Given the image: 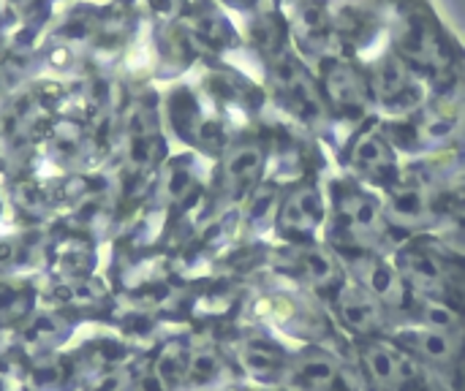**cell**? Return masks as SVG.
<instances>
[{
  "label": "cell",
  "mask_w": 465,
  "mask_h": 391,
  "mask_svg": "<svg viewBox=\"0 0 465 391\" xmlns=\"http://www.w3.org/2000/svg\"><path fill=\"white\" fill-rule=\"evenodd\" d=\"M234 359H237L240 370L248 378H253L256 384L278 386L286 378L292 354L281 343H275L270 335L251 332V335H242L234 343Z\"/></svg>",
  "instance_id": "cell-6"
},
{
  "label": "cell",
  "mask_w": 465,
  "mask_h": 391,
  "mask_svg": "<svg viewBox=\"0 0 465 391\" xmlns=\"http://www.w3.org/2000/svg\"><path fill=\"white\" fill-rule=\"evenodd\" d=\"M19 253H22V248L16 239H0V264H16Z\"/></svg>",
  "instance_id": "cell-21"
},
{
  "label": "cell",
  "mask_w": 465,
  "mask_h": 391,
  "mask_svg": "<svg viewBox=\"0 0 465 391\" xmlns=\"http://www.w3.org/2000/svg\"><path fill=\"white\" fill-rule=\"evenodd\" d=\"M376 90L384 101H392L398 98L401 93L409 90V73H406V65L395 57L384 60V65L379 68V76H376Z\"/></svg>",
  "instance_id": "cell-19"
},
{
  "label": "cell",
  "mask_w": 465,
  "mask_h": 391,
  "mask_svg": "<svg viewBox=\"0 0 465 391\" xmlns=\"http://www.w3.org/2000/svg\"><path fill=\"white\" fill-rule=\"evenodd\" d=\"M262 166H264V152L259 147L245 144V147L232 150L223 163V188L229 191V196L240 199L251 193L262 174Z\"/></svg>",
  "instance_id": "cell-13"
},
{
  "label": "cell",
  "mask_w": 465,
  "mask_h": 391,
  "mask_svg": "<svg viewBox=\"0 0 465 391\" xmlns=\"http://www.w3.org/2000/svg\"><path fill=\"white\" fill-rule=\"evenodd\" d=\"M74 373H76L74 362L68 365L63 357H52V351L41 354V359L33 367V386L38 391H63L74 378Z\"/></svg>",
  "instance_id": "cell-16"
},
{
  "label": "cell",
  "mask_w": 465,
  "mask_h": 391,
  "mask_svg": "<svg viewBox=\"0 0 465 391\" xmlns=\"http://www.w3.org/2000/svg\"><path fill=\"white\" fill-rule=\"evenodd\" d=\"M322 218H324V201L313 185H305V188H297L294 193H289V199L281 207L278 223H281L283 237L302 245V242H311Z\"/></svg>",
  "instance_id": "cell-9"
},
{
  "label": "cell",
  "mask_w": 465,
  "mask_h": 391,
  "mask_svg": "<svg viewBox=\"0 0 465 391\" xmlns=\"http://www.w3.org/2000/svg\"><path fill=\"white\" fill-rule=\"evenodd\" d=\"M390 340L398 343L403 351H409L436 378H441L444 384L450 381L455 386L458 367H460V329H439V327L409 321L406 327L395 329Z\"/></svg>",
  "instance_id": "cell-1"
},
{
  "label": "cell",
  "mask_w": 465,
  "mask_h": 391,
  "mask_svg": "<svg viewBox=\"0 0 465 391\" xmlns=\"http://www.w3.org/2000/svg\"><path fill=\"white\" fill-rule=\"evenodd\" d=\"M289 272L302 280L305 286H311L319 294H332L343 286V275H341V264L332 253L322 250V248H297L289 256Z\"/></svg>",
  "instance_id": "cell-10"
},
{
  "label": "cell",
  "mask_w": 465,
  "mask_h": 391,
  "mask_svg": "<svg viewBox=\"0 0 465 391\" xmlns=\"http://www.w3.org/2000/svg\"><path fill=\"white\" fill-rule=\"evenodd\" d=\"M387 220L403 229H420L433 220V199L420 182H401L390 191Z\"/></svg>",
  "instance_id": "cell-11"
},
{
  "label": "cell",
  "mask_w": 465,
  "mask_h": 391,
  "mask_svg": "<svg viewBox=\"0 0 465 391\" xmlns=\"http://www.w3.org/2000/svg\"><path fill=\"white\" fill-rule=\"evenodd\" d=\"M153 5L158 8V14H161V16H172V14H174V8H177V3H174V0H153Z\"/></svg>",
  "instance_id": "cell-22"
},
{
  "label": "cell",
  "mask_w": 465,
  "mask_h": 391,
  "mask_svg": "<svg viewBox=\"0 0 465 391\" xmlns=\"http://www.w3.org/2000/svg\"><path fill=\"white\" fill-rule=\"evenodd\" d=\"M346 259H349V264L354 269V278H357L354 286H360L373 299H379L390 313L392 310L403 313L409 308L411 291H409V286L403 283V278L398 275V269L392 264H384L381 259H373L365 250H351Z\"/></svg>",
  "instance_id": "cell-5"
},
{
  "label": "cell",
  "mask_w": 465,
  "mask_h": 391,
  "mask_svg": "<svg viewBox=\"0 0 465 391\" xmlns=\"http://www.w3.org/2000/svg\"><path fill=\"white\" fill-rule=\"evenodd\" d=\"M351 163L362 177H371L376 182L395 180V155L379 133H362L357 139L351 150Z\"/></svg>",
  "instance_id": "cell-12"
},
{
  "label": "cell",
  "mask_w": 465,
  "mask_h": 391,
  "mask_svg": "<svg viewBox=\"0 0 465 391\" xmlns=\"http://www.w3.org/2000/svg\"><path fill=\"white\" fill-rule=\"evenodd\" d=\"M332 305H335V318L338 324L351 332L354 337L360 340H368V337H381L387 335L395 324H392V313L379 302L373 299L368 291H362L360 286H341L332 297Z\"/></svg>",
  "instance_id": "cell-4"
},
{
  "label": "cell",
  "mask_w": 465,
  "mask_h": 391,
  "mask_svg": "<svg viewBox=\"0 0 465 391\" xmlns=\"http://www.w3.org/2000/svg\"><path fill=\"white\" fill-rule=\"evenodd\" d=\"M335 212H338V220H341L343 231L349 234V239L362 242V250L371 242V237L384 231V220H387L384 210L379 207V201L373 196H368L360 188L338 185L335 188Z\"/></svg>",
  "instance_id": "cell-7"
},
{
  "label": "cell",
  "mask_w": 465,
  "mask_h": 391,
  "mask_svg": "<svg viewBox=\"0 0 465 391\" xmlns=\"http://www.w3.org/2000/svg\"><path fill=\"white\" fill-rule=\"evenodd\" d=\"M395 269L411 294L428 297V299H441L450 305L458 302V297L452 294L458 288V278L452 275V264L447 261V256L411 242L398 253Z\"/></svg>",
  "instance_id": "cell-3"
},
{
  "label": "cell",
  "mask_w": 465,
  "mask_h": 391,
  "mask_svg": "<svg viewBox=\"0 0 465 391\" xmlns=\"http://www.w3.org/2000/svg\"><path fill=\"white\" fill-rule=\"evenodd\" d=\"M106 294H104V288L98 286V280L93 283V280H74L65 291H63V302L65 305H76V308H93L95 302H101Z\"/></svg>",
  "instance_id": "cell-20"
},
{
  "label": "cell",
  "mask_w": 465,
  "mask_h": 391,
  "mask_svg": "<svg viewBox=\"0 0 465 391\" xmlns=\"http://www.w3.org/2000/svg\"><path fill=\"white\" fill-rule=\"evenodd\" d=\"M33 310V291L22 283H0V329L22 324Z\"/></svg>",
  "instance_id": "cell-17"
},
{
  "label": "cell",
  "mask_w": 465,
  "mask_h": 391,
  "mask_svg": "<svg viewBox=\"0 0 465 391\" xmlns=\"http://www.w3.org/2000/svg\"><path fill=\"white\" fill-rule=\"evenodd\" d=\"M262 305H264L262 313H267V318L281 324L286 332H294L297 337H305L322 346L324 337L330 335V321L313 305L297 302L292 297H272V299H264Z\"/></svg>",
  "instance_id": "cell-8"
},
{
  "label": "cell",
  "mask_w": 465,
  "mask_h": 391,
  "mask_svg": "<svg viewBox=\"0 0 465 391\" xmlns=\"http://www.w3.org/2000/svg\"><path fill=\"white\" fill-rule=\"evenodd\" d=\"M27 324L22 327V343L27 346V351L33 354H49L54 351V346L65 337L68 332V321L57 313H41V316H27Z\"/></svg>",
  "instance_id": "cell-15"
},
{
  "label": "cell",
  "mask_w": 465,
  "mask_h": 391,
  "mask_svg": "<svg viewBox=\"0 0 465 391\" xmlns=\"http://www.w3.org/2000/svg\"><path fill=\"white\" fill-rule=\"evenodd\" d=\"M226 370V357L215 346H188V365H185V384L188 389H202L215 384Z\"/></svg>",
  "instance_id": "cell-14"
},
{
  "label": "cell",
  "mask_w": 465,
  "mask_h": 391,
  "mask_svg": "<svg viewBox=\"0 0 465 391\" xmlns=\"http://www.w3.org/2000/svg\"><path fill=\"white\" fill-rule=\"evenodd\" d=\"M283 386L292 391H365L362 376L322 346L292 354Z\"/></svg>",
  "instance_id": "cell-2"
},
{
  "label": "cell",
  "mask_w": 465,
  "mask_h": 391,
  "mask_svg": "<svg viewBox=\"0 0 465 391\" xmlns=\"http://www.w3.org/2000/svg\"><path fill=\"white\" fill-rule=\"evenodd\" d=\"M0 391H3V384H0Z\"/></svg>",
  "instance_id": "cell-23"
},
{
  "label": "cell",
  "mask_w": 465,
  "mask_h": 391,
  "mask_svg": "<svg viewBox=\"0 0 465 391\" xmlns=\"http://www.w3.org/2000/svg\"><path fill=\"white\" fill-rule=\"evenodd\" d=\"M327 87H330L332 101H338L343 106H354V103H362L365 101V84H362V79L351 68H346V65H335L330 71Z\"/></svg>",
  "instance_id": "cell-18"
}]
</instances>
